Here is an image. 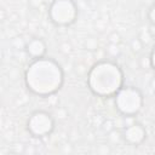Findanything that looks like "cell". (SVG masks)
<instances>
[{"label": "cell", "instance_id": "1", "mask_svg": "<svg viewBox=\"0 0 155 155\" xmlns=\"http://www.w3.org/2000/svg\"><path fill=\"white\" fill-rule=\"evenodd\" d=\"M64 82L61 64L51 57L33 59L24 71V84L29 92L38 97H50L57 93Z\"/></svg>", "mask_w": 155, "mask_h": 155}, {"label": "cell", "instance_id": "5", "mask_svg": "<svg viewBox=\"0 0 155 155\" xmlns=\"http://www.w3.org/2000/svg\"><path fill=\"white\" fill-rule=\"evenodd\" d=\"M25 127L29 134L34 138H44L53 132L54 119L48 111L36 110L29 115Z\"/></svg>", "mask_w": 155, "mask_h": 155}, {"label": "cell", "instance_id": "4", "mask_svg": "<svg viewBox=\"0 0 155 155\" xmlns=\"http://www.w3.org/2000/svg\"><path fill=\"white\" fill-rule=\"evenodd\" d=\"M47 13L54 25L69 27L78 19L79 8L74 0H52Z\"/></svg>", "mask_w": 155, "mask_h": 155}, {"label": "cell", "instance_id": "6", "mask_svg": "<svg viewBox=\"0 0 155 155\" xmlns=\"http://www.w3.org/2000/svg\"><path fill=\"white\" fill-rule=\"evenodd\" d=\"M121 137L126 144L132 147H138L147 139V130L142 124L134 122L126 126L122 130Z\"/></svg>", "mask_w": 155, "mask_h": 155}, {"label": "cell", "instance_id": "3", "mask_svg": "<svg viewBox=\"0 0 155 155\" xmlns=\"http://www.w3.org/2000/svg\"><path fill=\"white\" fill-rule=\"evenodd\" d=\"M116 110L124 116H136L143 108V93L134 86H122L113 97Z\"/></svg>", "mask_w": 155, "mask_h": 155}, {"label": "cell", "instance_id": "7", "mask_svg": "<svg viewBox=\"0 0 155 155\" xmlns=\"http://www.w3.org/2000/svg\"><path fill=\"white\" fill-rule=\"evenodd\" d=\"M24 51L31 59H38L46 56L47 45L42 38H31L29 41L25 42Z\"/></svg>", "mask_w": 155, "mask_h": 155}, {"label": "cell", "instance_id": "2", "mask_svg": "<svg viewBox=\"0 0 155 155\" xmlns=\"http://www.w3.org/2000/svg\"><path fill=\"white\" fill-rule=\"evenodd\" d=\"M124 71L113 61H99L87 73V87L97 97L113 98L124 86Z\"/></svg>", "mask_w": 155, "mask_h": 155}, {"label": "cell", "instance_id": "9", "mask_svg": "<svg viewBox=\"0 0 155 155\" xmlns=\"http://www.w3.org/2000/svg\"><path fill=\"white\" fill-rule=\"evenodd\" d=\"M131 46H132V50L134 52H139L143 47V41L140 39H133L132 42H131Z\"/></svg>", "mask_w": 155, "mask_h": 155}, {"label": "cell", "instance_id": "10", "mask_svg": "<svg viewBox=\"0 0 155 155\" xmlns=\"http://www.w3.org/2000/svg\"><path fill=\"white\" fill-rule=\"evenodd\" d=\"M149 65H150V68L155 71V46L151 48L150 54H149Z\"/></svg>", "mask_w": 155, "mask_h": 155}, {"label": "cell", "instance_id": "8", "mask_svg": "<svg viewBox=\"0 0 155 155\" xmlns=\"http://www.w3.org/2000/svg\"><path fill=\"white\" fill-rule=\"evenodd\" d=\"M147 17H148V21H149L153 25H155V4L151 5V6L148 8Z\"/></svg>", "mask_w": 155, "mask_h": 155}, {"label": "cell", "instance_id": "11", "mask_svg": "<svg viewBox=\"0 0 155 155\" xmlns=\"http://www.w3.org/2000/svg\"><path fill=\"white\" fill-rule=\"evenodd\" d=\"M29 4H30V6H31V7L38 8V7H40V6H41L42 0H29Z\"/></svg>", "mask_w": 155, "mask_h": 155}]
</instances>
